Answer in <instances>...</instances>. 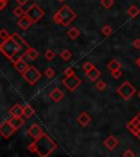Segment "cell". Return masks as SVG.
Returning a JSON list of instances; mask_svg holds the SVG:
<instances>
[{
    "mask_svg": "<svg viewBox=\"0 0 140 157\" xmlns=\"http://www.w3.org/2000/svg\"><path fill=\"white\" fill-rule=\"evenodd\" d=\"M9 113L13 117H22L23 116V107L19 104H15L10 108Z\"/></svg>",
    "mask_w": 140,
    "mask_h": 157,
    "instance_id": "obj_14",
    "label": "cell"
},
{
    "mask_svg": "<svg viewBox=\"0 0 140 157\" xmlns=\"http://www.w3.org/2000/svg\"><path fill=\"white\" fill-rule=\"evenodd\" d=\"M22 76L30 85H34L39 78H41L42 74H41V72H39L34 66H30L22 73Z\"/></svg>",
    "mask_w": 140,
    "mask_h": 157,
    "instance_id": "obj_4",
    "label": "cell"
},
{
    "mask_svg": "<svg viewBox=\"0 0 140 157\" xmlns=\"http://www.w3.org/2000/svg\"><path fill=\"white\" fill-rule=\"evenodd\" d=\"M95 87L98 88V91L102 92V91H104V90L106 88V83L104 81H102V80H100L98 82H96Z\"/></svg>",
    "mask_w": 140,
    "mask_h": 157,
    "instance_id": "obj_28",
    "label": "cell"
},
{
    "mask_svg": "<svg viewBox=\"0 0 140 157\" xmlns=\"http://www.w3.org/2000/svg\"><path fill=\"white\" fill-rule=\"evenodd\" d=\"M35 115V110L33 109V107L31 105H25L23 106V116H25L26 118H31L32 116Z\"/></svg>",
    "mask_w": 140,
    "mask_h": 157,
    "instance_id": "obj_20",
    "label": "cell"
},
{
    "mask_svg": "<svg viewBox=\"0 0 140 157\" xmlns=\"http://www.w3.org/2000/svg\"><path fill=\"white\" fill-rule=\"evenodd\" d=\"M91 120H92V118L90 117V115H89L88 113H86V111L81 113L78 116V118H77V121H78V122L80 123V125H82V127L88 125L89 123L91 122Z\"/></svg>",
    "mask_w": 140,
    "mask_h": 157,
    "instance_id": "obj_11",
    "label": "cell"
},
{
    "mask_svg": "<svg viewBox=\"0 0 140 157\" xmlns=\"http://www.w3.org/2000/svg\"><path fill=\"white\" fill-rule=\"evenodd\" d=\"M44 56H45V58H46L47 60H53V59H54V57H55V52H53L52 49H47L46 52H45Z\"/></svg>",
    "mask_w": 140,
    "mask_h": 157,
    "instance_id": "obj_29",
    "label": "cell"
},
{
    "mask_svg": "<svg viewBox=\"0 0 140 157\" xmlns=\"http://www.w3.org/2000/svg\"><path fill=\"white\" fill-rule=\"evenodd\" d=\"M107 68L110 71H115V70H118V69L122 68V64L121 62L116 60V59H112L111 61L107 63Z\"/></svg>",
    "mask_w": 140,
    "mask_h": 157,
    "instance_id": "obj_19",
    "label": "cell"
},
{
    "mask_svg": "<svg viewBox=\"0 0 140 157\" xmlns=\"http://www.w3.org/2000/svg\"><path fill=\"white\" fill-rule=\"evenodd\" d=\"M57 1H59V2H64L65 0H57Z\"/></svg>",
    "mask_w": 140,
    "mask_h": 157,
    "instance_id": "obj_40",
    "label": "cell"
},
{
    "mask_svg": "<svg viewBox=\"0 0 140 157\" xmlns=\"http://www.w3.org/2000/svg\"><path fill=\"white\" fill-rule=\"evenodd\" d=\"M82 68H83L84 72H88V71H90L91 69L94 68V64L92 63V62H90V61H86V62H84V64L82 66Z\"/></svg>",
    "mask_w": 140,
    "mask_h": 157,
    "instance_id": "obj_30",
    "label": "cell"
},
{
    "mask_svg": "<svg viewBox=\"0 0 140 157\" xmlns=\"http://www.w3.org/2000/svg\"><path fill=\"white\" fill-rule=\"evenodd\" d=\"M131 123H134V124L136 125V131H137V132H135L134 134L137 135V136L140 139V113L135 118L134 122H131Z\"/></svg>",
    "mask_w": 140,
    "mask_h": 157,
    "instance_id": "obj_23",
    "label": "cell"
},
{
    "mask_svg": "<svg viewBox=\"0 0 140 157\" xmlns=\"http://www.w3.org/2000/svg\"><path fill=\"white\" fill-rule=\"evenodd\" d=\"M136 66H137L138 68H140V56L136 59Z\"/></svg>",
    "mask_w": 140,
    "mask_h": 157,
    "instance_id": "obj_39",
    "label": "cell"
},
{
    "mask_svg": "<svg viewBox=\"0 0 140 157\" xmlns=\"http://www.w3.org/2000/svg\"><path fill=\"white\" fill-rule=\"evenodd\" d=\"M8 5V0H0V10H2Z\"/></svg>",
    "mask_w": 140,
    "mask_h": 157,
    "instance_id": "obj_37",
    "label": "cell"
},
{
    "mask_svg": "<svg viewBox=\"0 0 140 157\" xmlns=\"http://www.w3.org/2000/svg\"><path fill=\"white\" fill-rule=\"evenodd\" d=\"M82 80L76 74H71V75H67L66 78L62 80V84L66 86V88L70 92H74L79 86L81 85Z\"/></svg>",
    "mask_w": 140,
    "mask_h": 157,
    "instance_id": "obj_7",
    "label": "cell"
},
{
    "mask_svg": "<svg viewBox=\"0 0 140 157\" xmlns=\"http://www.w3.org/2000/svg\"><path fill=\"white\" fill-rule=\"evenodd\" d=\"M29 151L32 153H36L41 157H47L52 154L57 148V144L48 136L44 134L42 136L35 140L33 143L29 145Z\"/></svg>",
    "mask_w": 140,
    "mask_h": 157,
    "instance_id": "obj_2",
    "label": "cell"
},
{
    "mask_svg": "<svg viewBox=\"0 0 140 157\" xmlns=\"http://www.w3.org/2000/svg\"><path fill=\"white\" fill-rule=\"evenodd\" d=\"M13 14H14L17 17H23V15L25 14V11H24V10H23L22 6H19V7H15L14 9H13Z\"/></svg>",
    "mask_w": 140,
    "mask_h": 157,
    "instance_id": "obj_24",
    "label": "cell"
},
{
    "mask_svg": "<svg viewBox=\"0 0 140 157\" xmlns=\"http://www.w3.org/2000/svg\"><path fill=\"white\" fill-rule=\"evenodd\" d=\"M64 72H65V74H66V76H67V75H71V74H74V69H72L71 67H69V68H67Z\"/></svg>",
    "mask_w": 140,
    "mask_h": 157,
    "instance_id": "obj_35",
    "label": "cell"
},
{
    "mask_svg": "<svg viewBox=\"0 0 140 157\" xmlns=\"http://www.w3.org/2000/svg\"><path fill=\"white\" fill-rule=\"evenodd\" d=\"M25 56H26L30 60H35V59L38 58L39 54L37 52V50H35L34 48L29 47V48L26 49V52H25Z\"/></svg>",
    "mask_w": 140,
    "mask_h": 157,
    "instance_id": "obj_18",
    "label": "cell"
},
{
    "mask_svg": "<svg viewBox=\"0 0 140 157\" xmlns=\"http://www.w3.org/2000/svg\"><path fill=\"white\" fill-rule=\"evenodd\" d=\"M29 47L30 46L23 40L22 37L14 33L8 39L2 40L0 44V52H2L3 56L11 60L12 63H14L25 56V52Z\"/></svg>",
    "mask_w": 140,
    "mask_h": 157,
    "instance_id": "obj_1",
    "label": "cell"
},
{
    "mask_svg": "<svg viewBox=\"0 0 140 157\" xmlns=\"http://www.w3.org/2000/svg\"><path fill=\"white\" fill-rule=\"evenodd\" d=\"M139 13H140V9L137 7V6H135V5L130 6V7L128 8V10H127V14L129 15L130 17H133V19L137 17Z\"/></svg>",
    "mask_w": 140,
    "mask_h": 157,
    "instance_id": "obj_21",
    "label": "cell"
},
{
    "mask_svg": "<svg viewBox=\"0 0 140 157\" xmlns=\"http://www.w3.org/2000/svg\"><path fill=\"white\" fill-rule=\"evenodd\" d=\"M64 93H62L59 88H55V90H53L50 93H49V97L52 98L53 101H56V103H58V101H60L64 98Z\"/></svg>",
    "mask_w": 140,
    "mask_h": 157,
    "instance_id": "obj_15",
    "label": "cell"
},
{
    "mask_svg": "<svg viewBox=\"0 0 140 157\" xmlns=\"http://www.w3.org/2000/svg\"><path fill=\"white\" fill-rule=\"evenodd\" d=\"M27 133H29V135L32 137L33 140H37V139H39L42 135L45 134V133L43 132L42 128L39 127L38 124H36V123H34V124H32L31 127L29 128Z\"/></svg>",
    "mask_w": 140,
    "mask_h": 157,
    "instance_id": "obj_9",
    "label": "cell"
},
{
    "mask_svg": "<svg viewBox=\"0 0 140 157\" xmlns=\"http://www.w3.org/2000/svg\"><path fill=\"white\" fill-rule=\"evenodd\" d=\"M13 66H14L15 70H17L18 72H20L21 74H22L23 72H24L25 70H26V69L30 67L29 64H27V62L25 61V60L23 58L19 59V60H18L17 62H14V63H13Z\"/></svg>",
    "mask_w": 140,
    "mask_h": 157,
    "instance_id": "obj_13",
    "label": "cell"
},
{
    "mask_svg": "<svg viewBox=\"0 0 140 157\" xmlns=\"http://www.w3.org/2000/svg\"><path fill=\"white\" fill-rule=\"evenodd\" d=\"M138 97H139V99H140V91L138 92Z\"/></svg>",
    "mask_w": 140,
    "mask_h": 157,
    "instance_id": "obj_41",
    "label": "cell"
},
{
    "mask_svg": "<svg viewBox=\"0 0 140 157\" xmlns=\"http://www.w3.org/2000/svg\"><path fill=\"white\" fill-rule=\"evenodd\" d=\"M25 14L31 19V21H32L33 23H37L38 21H41V20L44 17L45 11L39 7V6L34 3V5H32L26 11H25Z\"/></svg>",
    "mask_w": 140,
    "mask_h": 157,
    "instance_id": "obj_6",
    "label": "cell"
},
{
    "mask_svg": "<svg viewBox=\"0 0 140 157\" xmlns=\"http://www.w3.org/2000/svg\"><path fill=\"white\" fill-rule=\"evenodd\" d=\"M117 145H118V140L114 135H110V136L106 137L105 141H104V146L110 151H113Z\"/></svg>",
    "mask_w": 140,
    "mask_h": 157,
    "instance_id": "obj_10",
    "label": "cell"
},
{
    "mask_svg": "<svg viewBox=\"0 0 140 157\" xmlns=\"http://www.w3.org/2000/svg\"><path fill=\"white\" fill-rule=\"evenodd\" d=\"M133 46L135 47L136 49H140V38H137V39H135V40H134Z\"/></svg>",
    "mask_w": 140,
    "mask_h": 157,
    "instance_id": "obj_36",
    "label": "cell"
},
{
    "mask_svg": "<svg viewBox=\"0 0 140 157\" xmlns=\"http://www.w3.org/2000/svg\"><path fill=\"white\" fill-rule=\"evenodd\" d=\"M9 121H10V123L12 124V127L14 128L15 130L20 129V128L24 124V120H23L21 117H13V116H12V118H11Z\"/></svg>",
    "mask_w": 140,
    "mask_h": 157,
    "instance_id": "obj_17",
    "label": "cell"
},
{
    "mask_svg": "<svg viewBox=\"0 0 140 157\" xmlns=\"http://www.w3.org/2000/svg\"><path fill=\"white\" fill-rule=\"evenodd\" d=\"M101 32H102V34H103L104 36L107 37V36H110L112 33H113V29H112L110 25H104V26L102 27Z\"/></svg>",
    "mask_w": 140,
    "mask_h": 157,
    "instance_id": "obj_25",
    "label": "cell"
},
{
    "mask_svg": "<svg viewBox=\"0 0 140 157\" xmlns=\"http://www.w3.org/2000/svg\"><path fill=\"white\" fill-rule=\"evenodd\" d=\"M76 17L77 14L74 10L69 7V6L65 5L55 13L54 17H53V20H54V22L57 23V24H62L64 26H69L70 23L74 22V20L76 19Z\"/></svg>",
    "mask_w": 140,
    "mask_h": 157,
    "instance_id": "obj_3",
    "label": "cell"
},
{
    "mask_svg": "<svg viewBox=\"0 0 140 157\" xmlns=\"http://www.w3.org/2000/svg\"><path fill=\"white\" fill-rule=\"evenodd\" d=\"M116 93L121 96L123 99L128 101V99H129L131 96H134V94L136 93V88L130 82L125 81L117 90H116Z\"/></svg>",
    "mask_w": 140,
    "mask_h": 157,
    "instance_id": "obj_5",
    "label": "cell"
},
{
    "mask_svg": "<svg viewBox=\"0 0 140 157\" xmlns=\"http://www.w3.org/2000/svg\"><path fill=\"white\" fill-rule=\"evenodd\" d=\"M123 75V72L121 71V69H118V70H115V71H112V76H113L114 78H119L121 76Z\"/></svg>",
    "mask_w": 140,
    "mask_h": 157,
    "instance_id": "obj_32",
    "label": "cell"
},
{
    "mask_svg": "<svg viewBox=\"0 0 140 157\" xmlns=\"http://www.w3.org/2000/svg\"><path fill=\"white\" fill-rule=\"evenodd\" d=\"M45 75H46L48 78H53V76L55 75V71L53 70L52 68H47L46 70H45Z\"/></svg>",
    "mask_w": 140,
    "mask_h": 157,
    "instance_id": "obj_33",
    "label": "cell"
},
{
    "mask_svg": "<svg viewBox=\"0 0 140 157\" xmlns=\"http://www.w3.org/2000/svg\"><path fill=\"white\" fill-rule=\"evenodd\" d=\"M123 156H124V157H135V156H136V154H135V153H134L131 150H129V148H128V150L126 151V152L123 154Z\"/></svg>",
    "mask_w": 140,
    "mask_h": 157,
    "instance_id": "obj_34",
    "label": "cell"
},
{
    "mask_svg": "<svg viewBox=\"0 0 140 157\" xmlns=\"http://www.w3.org/2000/svg\"><path fill=\"white\" fill-rule=\"evenodd\" d=\"M67 34H68V36L71 39H76L80 36V31H79L77 27H71V29L67 32Z\"/></svg>",
    "mask_w": 140,
    "mask_h": 157,
    "instance_id": "obj_22",
    "label": "cell"
},
{
    "mask_svg": "<svg viewBox=\"0 0 140 157\" xmlns=\"http://www.w3.org/2000/svg\"><path fill=\"white\" fill-rule=\"evenodd\" d=\"M86 75L88 76V78L90 80V81H95V80H98V78L101 76V71L94 67V68L91 69L90 71L86 72Z\"/></svg>",
    "mask_w": 140,
    "mask_h": 157,
    "instance_id": "obj_16",
    "label": "cell"
},
{
    "mask_svg": "<svg viewBox=\"0 0 140 157\" xmlns=\"http://www.w3.org/2000/svg\"><path fill=\"white\" fill-rule=\"evenodd\" d=\"M60 58L64 59V60H69V59L71 58V52H70V50H68V49H64L62 52H60Z\"/></svg>",
    "mask_w": 140,
    "mask_h": 157,
    "instance_id": "obj_26",
    "label": "cell"
},
{
    "mask_svg": "<svg viewBox=\"0 0 140 157\" xmlns=\"http://www.w3.org/2000/svg\"><path fill=\"white\" fill-rule=\"evenodd\" d=\"M101 5L105 9H110L114 5V0H101Z\"/></svg>",
    "mask_w": 140,
    "mask_h": 157,
    "instance_id": "obj_27",
    "label": "cell"
},
{
    "mask_svg": "<svg viewBox=\"0 0 140 157\" xmlns=\"http://www.w3.org/2000/svg\"><path fill=\"white\" fill-rule=\"evenodd\" d=\"M15 129L12 127L9 120H6L0 124V135H2L5 139H9L11 135L14 133Z\"/></svg>",
    "mask_w": 140,
    "mask_h": 157,
    "instance_id": "obj_8",
    "label": "cell"
},
{
    "mask_svg": "<svg viewBox=\"0 0 140 157\" xmlns=\"http://www.w3.org/2000/svg\"><path fill=\"white\" fill-rule=\"evenodd\" d=\"M10 36H11V35L8 33L7 29H0V38L2 39V40H5V39H8Z\"/></svg>",
    "mask_w": 140,
    "mask_h": 157,
    "instance_id": "obj_31",
    "label": "cell"
},
{
    "mask_svg": "<svg viewBox=\"0 0 140 157\" xmlns=\"http://www.w3.org/2000/svg\"><path fill=\"white\" fill-rule=\"evenodd\" d=\"M15 1H17V3L19 6H24V5H26V2L29 0H15Z\"/></svg>",
    "mask_w": 140,
    "mask_h": 157,
    "instance_id": "obj_38",
    "label": "cell"
},
{
    "mask_svg": "<svg viewBox=\"0 0 140 157\" xmlns=\"http://www.w3.org/2000/svg\"><path fill=\"white\" fill-rule=\"evenodd\" d=\"M32 23L33 22L31 21V19H30L26 14L21 17L19 21H18V25H19L20 29H27L31 25H32Z\"/></svg>",
    "mask_w": 140,
    "mask_h": 157,
    "instance_id": "obj_12",
    "label": "cell"
}]
</instances>
